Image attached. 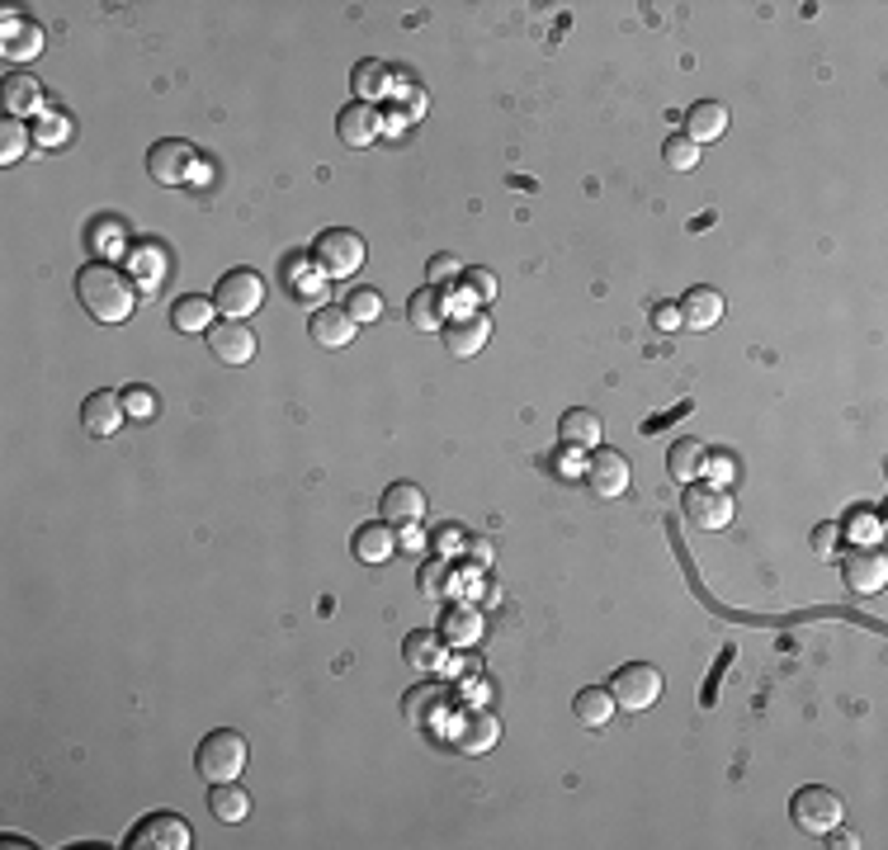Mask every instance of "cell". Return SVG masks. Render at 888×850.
<instances>
[{
    "instance_id": "1f68e13d",
    "label": "cell",
    "mask_w": 888,
    "mask_h": 850,
    "mask_svg": "<svg viewBox=\"0 0 888 850\" xmlns=\"http://www.w3.org/2000/svg\"><path fill=\"white\" fill-rule=\"evenodd\" d=\"M667 468H671L677 483H695V477L704 473V445L700 439H677L671 454H667Z\"/></svg>"
},
{
    "instance_id": "e575fe53",
    "label": "cell",
    "mask_w": 888,
    "mask_h": 850,
    "mask_svg": "<svg viewBox=\"0 0 888 850\" xmlns=\"http://www.w3.org/2000/svg\"><path fill=\"white\" fill-rule=\"evenodd\" d=\"M29 133H33V142H39V147H58V142L71 137V123H66L62 114H39V118L29 123Z\"/></svg>"
},
{
    "instance_id": "4fadbf2b",
    "label": "cell",
    "mask_w": 888,
    "mask_h": 850,
    "mask_svg": "<svg viewBox=\"0 0 888 850\" xmlns=\"http://www.w3.org/2000/svg\"><path fill=\"white\" fill-rule=\"evenodd\" d=\"M496 737H502V723H496L492 714H487V708H464V714H458V723H454V728H450V742H454V747L458 751H464V756H483V751H492L496 747Z\"/></svg>"
},
{
    "instance_id": "8d00e7d4",
    "label": "cell",
    "mask_w": 888,
    "mask_h": 850,
    "mask_svg": "<svg viewBox=\"0 0 888 850\" xmlns=\"http://www.w3.org/2000/svg\"><path fill=\"white\" fill-rule=\"evenodd\" d=\"M345 312L354 317V322H379V317H383V293L379 289H354Z\"/></svg>"
},
{
    "instance_id": "3957f363",
    "label": "cell",
    "mask_w": 888,
    "mask_h": 850,
    "mask_svg": "<svg viewBox=\"0 0 888 850\" xmlns=\"http://www.w3.org/2000/svg\"><path fill=\"white\" fill-rule=\"evenodd\" d=\"M194 770H199L208 785H223V779H237L246 770V737L233 728H213L199 751H194Z\"/></svg>"
},
{
    "instance_id": "ba28073f",
    "label": "cell",
    "mask_w": 888,
    "mask_h": 850,
    "mask_svg": "<svg viewBox=\"0 0 888 850\" xmlns=\"http://www.w3.org/2000/svg\"><path fill=\"white\" fill-rule=\"evenodd\" d=\"M194 162H199V152H194L189 142H180V137H162V142H152V152H147L152 180L166 185V189H180L194 175Z\"/></svg>"
},
{
    "instance_id": "44dd1931",
    "label": "cell",
    "mask_w": 888,
    "mask_h": 850,
    "mask_svg": "<svg viewBox=\"0 0 888 850\" xmlns=\"http://www.w3.org/2000/svg\"><path fill=\"white\" fill-rule=\"evenodd\" d=\"M572 718L581 723V728H610V718H615V695L606 685H586V690H577V699H572Z\"/></svg>"
},
{
    "instance_id": "7bdbcfd3",
    "label": "cell",
    "mask_w": 888,
    "mask_h": 850,
    "mask_svg": "<svg viewBox=\"0 0 888 850\" xmlns=\"http://www.w3.org/2000/svg\"><path fill=\"white\" fill-rule=\"evenodd\" d=\"M813 548H818V553H832V548H837V525H818V535H813Z\"/></svg>"
},
{
    "instance_id": "4dcf8cb0",
    "label": "cell",
    "mask_w": 888,
    "mask_h": 850,
    "mask_svg": "<svg viewBox=\"0 0 888 850\" xmlns=\"http://www.w3.org/2000/svg\"><path fill=\"white\" fill-rule=\"evenodd\" d=\"M213 312H218V303H213V298H199V293L175 298L171 326H175V331H208V326H213Z\"/></svg>"
},
{
    "instance_id": "4316f807",
    "label": "cell",
    "mask_w": 888,
    "mask_h": 850,
    "mask_svg": "<svg viewBox=\"0 0 888 850\" xmlns=\"http://www.w3.org/2000/svg\"><path fill=\"white\" fill-rule=\"evenodd\" d=\"M388 81H393V71H388V62H379V58L354 62V71H350V91H354V100H364V104L383 100L388 95Z\"/></svg>"
},
{
    "instance_id": "277c9868",
    "label": "cell",
    "mask_w": 888,
    "mask_h": 850,
    "mask_svg": "<svg viewBox=\"0 0 888 850\" xmlns=\"http://www.w3.org/2000/svg\"><path fill=\"white\" fill-rule=\"evenodd\" d=\"M841 812H846V808H841V794H832V789H823V785L798 789L794 804H789L794 827L808 831V837H827V831L841 822Z\"/></svg>"
},
{
    "instance_id": "b9f144b4",
    "label": "cell",
    "mask_w": 888,
    "mask_h": 850,
    "mask_svg": "<svg viewBox=\"0 0 888 850\" xmlns=\"http://www.w3.org/2000/svg\"><path fill=\"white\" fill-rule=\"evenodd\" d=\"M652 326H657V331H677V326H681V308H677V303H657V308H652Z\"/></svg>"
},
{
    "instance_id": "7a4b0ae2",
    "label": "cell",
    "mask_w": 888,
    "mask_h": 850,
    "mask_svg": "<svg viewBox=\"0 0 888 850\" xmlns=\"http://www.w3.org/2000/svg\"><path fill=\"white\" fill-rule=\"evenodd\" d=\"M369 260V246L360 232H350V227H327L322 237L312 241V265L322 270L327 279H350L360 274Z\"/></svg>"
},
{
    "instance_id": "30bf717a",
    "label": "cell",
    "mask_w": 888,
    "mask_h": 850,
    "mask_svg": "<svg viewBox=\"0 0 888 850\" xmlns=\"http://www.w3.org/2000/svg\"><path fill=\"white\" fill-rule=\"evenodd\" d=\"M685 516L695 529H727L733 525V496L714 483H690L685 487Z\"/></svg>"
},
{
    "instance_id": "d590c367",
    "label": "cell",
    "mask_w": 888,
    "mask_h": 850,
    "mask_svg": "<svg viewBox=\"0 0 888 850\" xmlns=\"http://www.w3.org/2000/svg\"><path fill=\"white\" fill-rule=\"evenodd\" d=\"M662 156L671 162V170H695V166H700V147H695V142H690L685 133H671L667 147H662Z\"/></svg>"
},
{
    "instance_id": "8992f818",
    "label": "cell",
    "mask_w": 888,
    "mask_h": 850,
    "mask_svg": "<svg viewBox=\"0 0 888 850\" xmlns=\"http://www.w3.org/2000/svg\"><path fill=\"white\" fill-rule=\"evenodd\" d=\"M128 846L133 850H189L194 831L180 812H147V818L128 831Z\"/></svg>"
},
{
    "instance_id": "ab89813d",
    "label": "cell",
    "mask_w": 888,
    "mask_h": 850,
    "mask_svg": "<svg viewBox=\"0 0 888 850\" xmlns=\"http://www.w3.org/2000/svg\"><path fill=\"white\" fill-rule=\"evenodd\" d=\"M123 412H128L133 421H152V416H156L152 387H128V393H123Z\"/></svg>"
},
{
    "instance_id": "6da1fadb",
    "label": "cell",
    "mask_w": 888,
    "mask_h": 850,
    "mask_svg": "<svg viewBox=\"0 0 888 850\" xmlns=\"http://www.w3.org/2000/svg\"><path fill=\"white\" fill-rule=\"evenodd\" d=\"M76 298H81V308L104 326L128 322L133 308H137V289L128 283V274H123L118 265H110V260H95V265H85V270L76 274Z\"/></svg>"
},
{
    "instance_id": "52a82bcc",
    "label": "cell",
    "mask_w": 888,
    "mask_h": 850,
    "mask_svg": "<svg viewBox=\"0 0 888 850\" xmlns=\"http://www.w3.org/2000/svg\"><path fill=\"white\" fill-rule=\"evenodd\" d=\"M213 303H218V312L233 317V322H246V317L260 312V303H265V283L256 270H227L218 279V289H213Z\"/></svg>"
},
{
    "instance_id": "f1b7e54d",
    "label": "cell",
    "mask_w": 888,
    "mask_h": 850,
    "mask_svg": "<svg viewBox=\"0 0 888 850\" xmlns=\"http://www.w3.org/2000/svg\"><path fill=\"white\" fill-rule=\"evenodd\" d=\"M558 431H562V439H567L572 449H600V416L586 412V406H572V412H562Z\"/></svg>"
},
{
    "instance_id": "9c48e42d",
    "label": "cell",
    "mask_w": 888,
    "mask_h": 850,
    "mask_svg": "<svg viewBox=\"0 0 888 850\" xmlns=\"http://www.w3.org/2000/svg\"><path fill=\"white\" fill-rule=\"evenodd\" d=\"M440 331H444V350H450L454 360H473V354H483V345L492 341V317L483 308H464Z\"/></svg>"
},
{
    "instance_id": "ffe728a7",
    "label": "cell",
    "mask_w": 888,
    "mask_h": 850,
    "mask_svg": "<svg viewBox=\"0 0 888 850\" xmlns=\"http://www.w3.org/2000/svg\"><path fill=\"white\" fill-rule=\"evenodd\" d=\"M483 629H487V619L477 605H450L444 610L440 638H444V647H477L483 643Z\"/></svg>"
},
{
    "instance_id": "7c38bea8",
    "label": "cell",
    "mask_w": 888,
    "mask_h": 850,
    "mask_svg": "<svg viewBox=\"0 0 888 850\" xmlns=\"http://www.w3.org/2000/svg\"><path fill=\"white\" fill-rule=\"evenodd\" d=\"M208 350H213V360L218 364H251L256 360V331L246 326V322H213L208 326Z\"/></svg>"
},
{
    "instance_id": "5bb4252c",
    "label": "cell",
    "mask_w": 888,
    "mask_h": 850,
    "mask_svg": "<svg viewBox=\"0 0 888 850\" xmlns=\"http://www.w3.org/2000/svg\"><path fill=\"white\" fill-rule=\"evenodd\" d=\"M841 577H846L850 591L875 595L884 581H888V558L879 553V548H850L846 562H841Z\"/></svg>"
},
{
    "instance_id": "d4e9b609",
    "label": "cell",
    "mask_w": 888,
    "mask_h": 850,
    "mask_svg": "<svg viewBox=\"0 0 888 850\" xmlns=\"http://www.w3.org/2000/svg\"><path fill=\"white\" fill-rule=\"evenodd\" d=\"M0 95H6V114L10 118H29V114L43 110V91H39V81H33L29 71H10Z\"/></svg>"
},
{
    "instance_id": "5b68a950",
    "label": "cell",
    "mask_w": 888,
    "mask_h": 850,
    "mask_svg": "<svg viewBox=\"0 0 888 850\" xmlns=\"http://www.w3.org/2000/svg\"><path fill=\"white\" fill-rule=\"evenodd\" d=\"M606 690L615 695V708L638 714V708H652L657 699H662V671L648 666V662H629V666L615 671V681Z\"/></svg>"
},
{
    "instance_id": "60d3db41",
    "label": "cell",
    "mask_w": 888,
    "mask_h": 850,
    "mask_svg": "<svg viewBox=\"0 0 888 850\" xmlns=\"http://www.w3.org/2000/svg\"><path fill=\"white\" fill-rule=\"evenodd\" d=\"M425 274H431V283L440 289V283H450V279H458V274H464V260H458V256H450V251H444V256H431V265H425Z\"/></svg>"
},
{
    "instance_id": "836d02e7",
    "label": "cell",
    "mask_w": 888,
    "mask_h": 850,
    "mask_svg": "<svg viewBox=\"0 0 888 850\" xmlns=\"http://www.w3.org/2000/svg\"><path fill=\"white\" fill-rule=\"evenodd\" d=\"M416 587H421L425 600H444V595H450L454 577H450V567H444V558H431V562L421 567V581H416Z\"/></svg>"
},
{
    "instance_id": "484cf974",
    "label": "cell",
    "mask_w": 888,
    "mask_h": 850,
    "mask_svg": "<svg viewBox=\"0 0 888 850\" xmlns=\"http://www.w3.org/2000/svg\"><path fill=\"white\" fill-rule=\"evenodd\" d=\"M208 812L218 822H246V812H251V794H246L237 779H223V785H213L208 789Z\"/></svg>"
},
{
    "instance_id": "ee69618b",
    "label": "cell",
    "mask_w": 888,
    "mask_h": 850,
    "mask_svg": "<svg viewBox=\"0 0 888 850\" xmlns=\"http://www.w3.org/2000/svg\"><path fill=\"white\" fill-rule=\"evenodd\" d=\"M709 464H714V477H719V483H727V477H733V458H727V454H714V458L704 454V468H709Z\"/></svg>"
},
{
    "instance_id": "d6986e66",
    "label": "cell",
    "mask_w": 888,
    "mask_h": 850,
    "mask_svg": "<svg viewBox=\"0 0 888 850\" xmlns=\"http://www.w3.org/2000/svg\"><path fill=\"white\" fill-rule=\"evenodd\" d=\"M677 308H681V326H690V331H709L723 322V293L709 289V283H695Z\"/></svg>"
},
{
    "instance_id": "e0dca14e",
    "label": "cell",
    "mask_w": 888,
    "mask_h": 850,
    "mask_svg": "<svg viewBox=\"0 0 888 850\" xmlns=\"http://www.w3.org/2000/svg\"><path fill=\"white\" fill-rule=\"evenodd\" d=\"M379 510H383V520L397 525V529L421 525V520H425V491H421L416 483H393V487L383 491Z\"/></svg>"
},
{
    "instance_id": "8fae6325",
    "label": "cell",
    "mask_w": 888,
    "mask_h": 850,
    "mask_svg": "<svg viewBox=\"0 0 888 850\" xmlns=\"http://www.w3.org/2000/svg\"><path fill=\"white\" fill-rule=\"evenodd\" d=\"M581 477H586V487H591L600 501H615V496L629 491V458L619 449H591Z\"/></svg>"
},
{
    "instance_id": "cb8c5ba5",
    "label": "cell",
    "mask_w": 888,
    "mask_h": 850,
    "mask_svg": "<svg viewBox=\"0 0 888 850\" xmlns=\"http://www.w3.org/2000/svg\"><path fill=\"white\" fill-rule=\"evenodd\" d=\"M727 133V110L719 100H700V104H690V114H685V137L695 142H714V137H723Z\"/></svg>"
},
{
    "instance_id": "7402d4cb",
    "label": "cell",
    "mask_w": 888,
    "mask_h": 850,
    "mask_svg": "<svg viewBox=\"0 0 888 850\" xmlns=\"http://www.w3.org/2000/svg\"><path fill=\"white\" fill-rule=\"evenodd\" d=\"M402 657H406V666H416V671H425V676H435V671H444V638L435 629L406 633Z\"/></svg>"
},
{
    "instance_id": "ac0fdd59",
    "label": "cell",
    "mask_w": 888,
    "mask_h": 850,
    "mask_svg": "<svg viewBox=\"0 0 888 850\" xmlns=\"http://www.w3.org/2000/svg\"><path fill=\"white\" fill-rule=\"evenodd\" d=\"M123 397L118 393H91L81 402V425H85V435H95V439H110L118 425H123Z\"/></svg>"
},
{
    "instance_id": "9a60e30c",
    "label": "cell",
    "mask_w": 888,
    "mask_h": 850,
    "mask_svg": "<svg viewBox=\"0 0 888 850\" xmlns=\"http://www.w3.org/2000/svg\"><path fill=\"white\" fill-rule=\"evenodd\" d=\"M335 133H341V142H345V147L364 152L369 142H374V137L383 133V118H379V110H374V104L354 100V104H345V110L335 114Z\"/></svg>"
},
{
    "instance_id": "f546056e",
    "label": "cell",
    "mask_w": 888,
    "mask_h": 850,
    "mask_svg": "<svg viewBox=\"0 0 888 850\" xmlns=\"http://www.w3.org/2000/svg\"><path fill=\"white\" fill-rule=\"evenodd\" d=\"M406 322H412L416 331H440L444 326V303H440L435 283H425V289H416L412 298H406Z\"/></svg>"
},
{
    "instance_id": "f35d334b",
    "label": "cell",
    "mask_w": 888,
    "mask_h": 850,
    "mask_svg": "<svg viewBox=\"0 0 888 850\" xmlns=\"http://www.w3.org/2000/svg\"><path fill=\"white\" fill-rule=\"evenodd\" d=\"M464 289L477 308H487L496 298V279H492V270H464Z\"/></svg>"
},
{
    "instance_id": "2e32d148",
    "label": "cell",
    "mask_w": 888,
    "mask_h": 850,
    "mask_svg": "<svg viewBox=\"0 0 888 850\" xmlns=\"http://www.w3.org/2000/svg\"><path fill=\"white\" fill-rule=\"evenodd\" d=\"M354 326L360 322H354L345 308H317L308 317V335H312L317 350H345L354 341Z\"/></svg>"
},
{
    "instance_id": "d6a6232c",
    "label": "cell",
    "mask_w": 888,
    "mask_h": 850,
    "mask_svg": "<svg viewBox=\"0 0 888 850\" xmlns=\"http://www.w3.org/2000/svg\"><path fill=\"white\" fill-rule=\"evenodd\" d=\"M29 142H33L29 123H20V118H6V123H0V166H14V162H20V156L29 152Z\"/></svg>"
},
{
    "instance_id": "74e56055",
    "label": "cell",
    "mask_w": 888,
    "mask_h": 850,
    "mask_svg": "<svg viewBox=\"0 0 888 850\" xmlns=\"http://www.w3.org/2000/svg\"><path fill=\"white\" fill-rule=\"evenodd\" d=\"M444 695H440V685H421L416 690V695H406V718H412V723H421V728H431V708L440 704Z\"/></svg>"
},
{
    "instance_id": "83f0119b",
    "label": "cell",
    "mask_w": 888,
    "mask_h": 850,
    "mask_svg": "<svg viewBox=\"0 0 888 850\" xmlns=\"http://www.w3.org/2000/svg\"><path fill=\"white\" fill-rule=\"evenodd\" d=\"M43 52V29L20 20V14H6V58L14 62H29Z\"/></svg>"
},
{
    "instance_id": "603a6c76",
    "label": "cell",
    "mask_w": 888,
    "mask_h": 850,
    "mask_svg": "<svg viewBox=\"0 0 888 850\" xmlns=\"http://www.w3.org/2000/svg\"><path fill=\"white\" fill-rule=\"evenodd\" d=\"M393 553H397V535L388 529V520H374V525L354 529V558H360V562L379 567V562H388Z\"/></svg>"
}]
</instances>
